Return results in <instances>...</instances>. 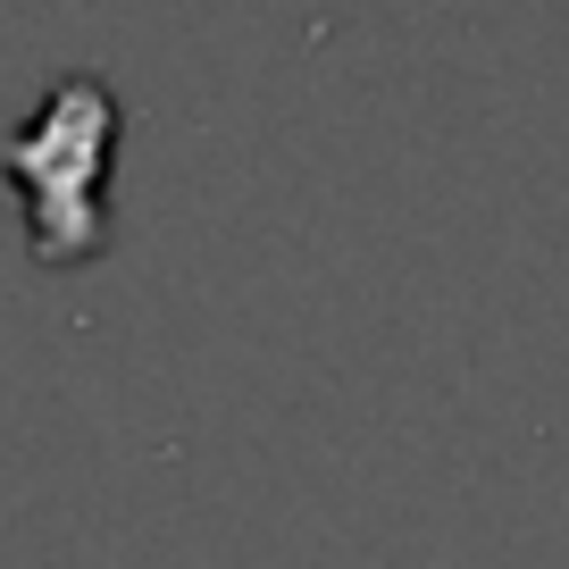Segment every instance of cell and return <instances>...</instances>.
I'll return each instance as SVG.
<instances>
[{
	"label": "cell",
	"mask_w": 569,
	"mask_h": 569,
	"mask_svg": "<svg viewBox=\"0 0 569 569\" xmlns=\"http://www.w3.org/2000/svg\"><path fill=\"white\" fill-rule=\"evenodd\" d=\"M109 134H118L109 92L92 84V76H76V84H59L51 101H42V118L9 142V168L34 184V201H42V184H59V210H51V227H42V251H76L92 234V177H101Z\"/></svg>",
	"instance_id": "6da1fadb"
}]
</instances>
